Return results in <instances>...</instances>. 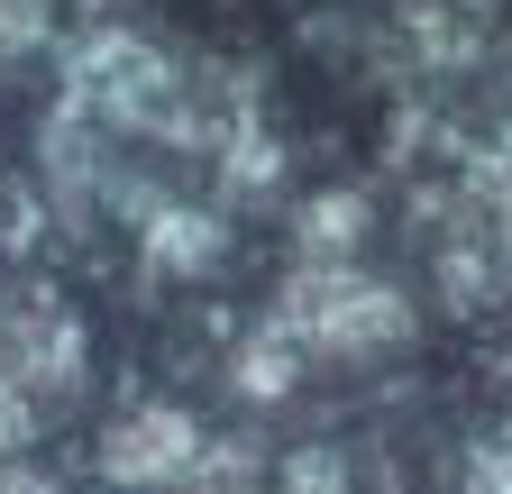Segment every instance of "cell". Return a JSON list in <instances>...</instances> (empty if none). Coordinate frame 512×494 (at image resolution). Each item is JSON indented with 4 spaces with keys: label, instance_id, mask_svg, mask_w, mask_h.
Returning a JSON list of instances; mask_svg holds the SVG:
<instances>
[{
    "label": "cell",
    "instance_id": "1",
    "mask_svg": "<svg viewBox=\"0 0 512 494\" xmlns=\"http://www.w3.org/2000/svg\"><path fill=\"white\" fill-rule=\"evenodd\" d=\"M83 385V321L64 312V293L28 284L0 302V440L28 430Z\"/></svg>",
    "mask_w": 512,
    "mask_h": 494
},
{
    "label": "cell",
    "instance_id": "2",
    "mask_svg": "<svg viewBox=\"0 0 512 494\" xmlns=\"http://www.w3.org/2000/svg\"><path fill=\"white\" fill-rule=\"evenodd\" d=\"M403 293L394 284H375V275H357V266H302L293 284H284V302H275V330L311 357V348H330V357H366V348H384V339H403Z\"/></svg>",
    "mask_w": 512,
    "mask_h": 494
},
{
    "label": "cell",
    "instance_id": "3",
    "mask_svg": "<svg viewBox=\"0 0 512 494\" xmlns=\"http://www.w3.org/2000/svg\"><path fill=\"white\" fill-rule=\"evenodd\" d=\"M202 458V430H192L183 403H138L110 421L101 440V476L110 485H183V467Z\"/></svg>",
    "mask_w": 512,
    "mask_h": 494
},
{
    "label": "cell",
    "instance_id": "4",
    "mask_svg": "<svg viewBox=\"0 0 512 494\" xmlns=\"http://www.w3.org/2000/svg\"><path fill=\"white\" fill-rule=\"evenodd\" d=\"M147 257H156L165 275H174V266H183V275L211 266V257H220V220H211V211H156V220H147Z\"/></svg>",
    "mask_w": 512,
    "mask_h": 494
},
{
    "label": "cell",
    "instance_id": "5",
    "mask_svg": "<svg viewBox=\"0 0 512 494\" xmlns=\"http://www.w3.org/2000/svg\"><path fill=\"white\" fill-rule=\"evenodd\" d=\"M183 494H266V467L238 440H202V458L183 467Z\"/></svg>",
    "mask_w": 512,
    "mask_h": 494
},
{
    "label": "cell",
    "instance_id": "6",
    "mask_svg": "<svg viewBox=\"0 0 512 494\" xmlns=\"http://www.w3.org/2000/svg\"><path fill=\"white\" fill-rule=\"evenodd\" d=\"M357 220H366V202H357V193H330V202H311V211H302V247H311V266H320V257L339 266V247L357 238Z\"/></svg>",
    "mask_w": 512,
    "mask_h": 494
},
{
    "label": "cell",
    "instance_id": "7",
    "mask_svg": "<svg viewBox=\"0 0 512 494\" xmlns=\"http://www.w3.org/2000/svg\"><path fill=\"white\" fill-rule=\"evenodd\" d=\"M293 357H302V348L266 321V339H247V357H238V385H247V394H284V385H293Z\"/></svg>",
    "mask_w": 512,
    "mask_h": 494
},
{
    "label": "cell",
    "instance_id": "8",
    "mask_svg": "<svg viewBox=\"0 0 512 494\" xmlns=\"http://www.w3.org/2000/svg\"><path fill=\"white\" fill-rule=\"evenodd\" d=\"M467 494H512V440L476 449V467H467Z\"/></svg>",
    "mask_w": 512,
    "mask_h": 494
},
{
    "label": "cell",
    "instance_id": "9",
    "mask_svg": "<svg viewBox=\"0 0 512 494\" xmlns=\"http://www.w3.org/2000/svg\"><path fill=\"white\" fill-rule=\"evenodd\" d=\"M0 494H64V485L37 476V467H0Z\"/></svg>",
    "mask_w": 512,
    "mask_h": 494
}]
</instances>
